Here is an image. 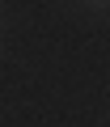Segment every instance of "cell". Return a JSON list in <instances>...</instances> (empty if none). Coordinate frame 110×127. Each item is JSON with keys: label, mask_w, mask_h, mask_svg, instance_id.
<instances>
[]
</instances>
